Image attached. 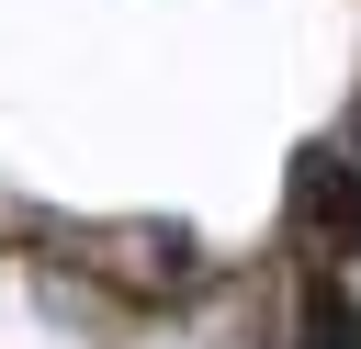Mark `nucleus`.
Listing matches in <instances>:
<instances>
[{"instance_id": "f257e3e1", "label": "nucleus", "mask_w": 361, "mask_h": 349, "mask_svg": "<svg viewBox=\"0 0 361 349\" xmlns=\"http://www.w3.org/2000/svg\"><path fill=\"white\" fill-rule=\"evenodd\" d=\"M305 225L316 248H361V158H305Z\"/></svg>"}, {"instance_id": "f03ea898", "label": "nucleus", "mask_w": 361, "mask_h": 349, "mask_svg": "<svg viewBox=\"0 0 361 349\" xmlns=\"http://www.w3.org/2000/svg\"><path fill=\"white\" fill-rule=\"evenodd\" d=\"M305 349H361V315H350L327 281H316V304H305Z\"/></svg>"}]
</instances>
